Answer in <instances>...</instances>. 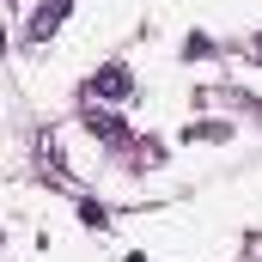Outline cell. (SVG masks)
Masks as SVG:
<instances>
[{"instance_id": "3957f363", "label": "cell", "mask_w": 262, "mask_h": 262, "mask_svg": "<svg viewBox=\"0 0 262 262\" xmlns=\"http://www.w3.org/2000/svg\"><path fill=\"white\" fill-rule=\"evenodd\" d=\"M61 18H67V0H55V6H43V12H37V25H31V37H49V31H55Z\"/></svg>"}, {"instance_id": "7a4b0ae2", "label": "cell", "mask_w": 262, "mask_h": 262, "mask_svg": "<svg viewBox=\"0 0 262 262\" xmlns=\"http://www.w3.org/2000/svg\"><path fill=\"white\" fill-rule=\"evenodd\" d=\"M207 55H220L213 37H207V31H189V37H183V61H207Z\"/></svg>"}, {"instance_id": "277c9868", "label": "cell", "mask_w": 262, "mask_h": 262, "mask_svg": "<svg viewBox=\"0 0 262 262\" xmlns=\"http://www.w3.org/2000/svg\"><path fill=\"white\" fill-rule=\"evenodd\" d=\"M79 220H85V226H98V232H104V226H110V213H104V207H98V201H79Z\"/></svg>"}, {"instance_id": "6da1fadb", "label": "cell", "mask_w": 262, "mask_h": 262, "mask_svg": "<svg viewBox=\"0 0 262 262\" xmlns=\"http://www.w3.org/2000/svg\"><path fill=\"white\" fill-rule=\"evenodd\" d=\"M85 92H92V98H104V104H122V98L134 92V73H128L122 61H110V67H98V73H92V85H85Z\"/></svg>"}, {"instance_id": "5b68a950", "label": "cell", "mask_w": 262, "mask_h": 262, "mask_svg": "<svg viewBox=\"0 0 262 262\" xmlns=\"http://www.w3.org/2000/svg\"><path fill=\"white\" fill-rule=\"evenodd\" d=\"M250 61H262V31H256V37H250Z\"/></svg>"}]
</instances>
